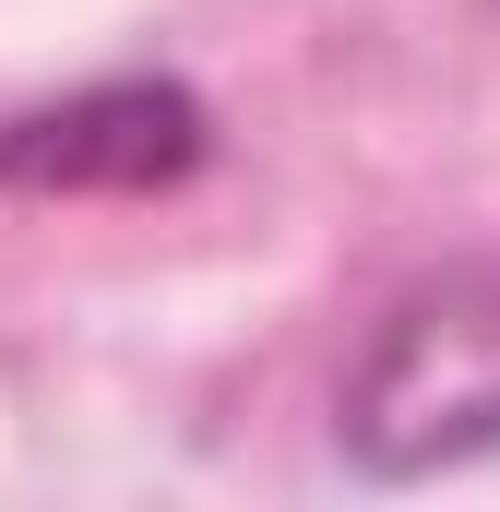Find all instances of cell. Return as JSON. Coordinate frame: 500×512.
<instances>
[{
  "label": "cell",
  "mask_w": 500,
  "mask_h": 512,
  "mask_svg": "<svg viewBox=\"0 0 500 512\" xmlns=\"http://www.w3.org/2000/svg\"><path fill=\"white\" fill-rule=\"evenodd\" d=\"M500 453V251H453L370 310L334 382V465L370 489H429Z\"/></svg>",
  "instance_id": "obj_1"
},
{
  "label": "cell",
  "mask_w": 500,
  "mask_h": 512,
  "mask_svg": "<svg viewBox=\"0 0 500 512\" xmlns=\"http://www.w3.org/2000/svg\"><path fill=\"white\" fill-rule=\"evenodd\" d=\"M215 167V108L179 72H96L72 96H36L0 120V191L12 203H143Z\"/></svg>",
  "instance_id": "obj_2"
}]
</instances>
